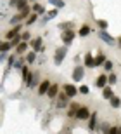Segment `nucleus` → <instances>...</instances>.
I'll use <instances>...</instances> for the list:
<instances>
[{
    "label": "nucleus",
    "instance_id": "1",
    "mask_svg": "<svg viewBox=\"0 0 121 134\" xmlns=\"http://www.w3.org/2000/svg\"><path fill=\"white\" fill-rule=\"evenodd\" d=\"M66 54H68V45H62V47H57L55 49V54H54V63L55 65H61L64 61V58H66Z\"/></svg>",
    "mask_w": 121,
    "mask_h": 134
},
{
    "label": "nucleus",
    "instance_id": "2",
    "mask_svg": "<svg viewBox=\"0 0 121 134\" xmlns=\"http://www.w3.org/2000/svg\"><path fill=\"white\" fill-rule=\"evenodd\" d=\"M74 37H76V33H74L73 28H69V30H62V33H61V40H62L64 45H69L73 40H74Z\"/></svg>",
    "mask_w": 121,
    "mask_h": 134
},
{
    "label": "nucleus",
    "instance_id": "3",
    "mask_svg": "<svg viewBox=\"0 0 121 134\" xmlns=\"http://www.w3.org/2000/svg\"><path fill=\"white\" fill-rule=\"evenodd\" d=\"M99 38H100L104 44H107V45H116V38H114V37H111V35L107 33L106 30H100V31H99Z\"/></svg>",
    "mask_w": 121,
    "mask_h": 134
},
{
    "label": "nucleus",
    "instance_id": "4",
    "mask_svg": "<svg viewBox=\"0 0 121 134\" xmlns=\"http://www.w3.org/2000/svg\"><path fill=\"white\" fill-rule=\"evenodd\" d=\"M73 80L74 82H80V80H83V77H85V66H80L76 65L74 66V70H73Z\"/></svg>",
    "mask_w": 121,
    "mask_h": 134
},
{
    "label": "nucleus",
    "instance_id": "5",
    "mask_svg": "<svg viewBox=\"0 0 121 134\" xmlns=\"http://www.w3.org/2000/svg\"><path fill=\"white\" fill-rule=\"evenodd\" d=\"M88 117H90V110L87 106H80L76 110V113H74V119L78 120H88Z\"/></svg>",
    "mask_w": 121,
    "mask_h": 134
},
{
    "label": "nucleus",
    "instance_id": "6",
    "mask_svg": "<svg viewBox=\"0 0 121 134\" xmlns=\"http://www.w3.org/2000/svg\"><path fill=\"white\" fill-rule=\"evenodd\" d=\"M29 47H33V51H36V52H43V51H45L43 42H42V38H40V37L29 40Z\"/></svg>",
    "mask_w": 121,
    "mask_h": 134
},
{
    "label": "nucleus",
    "instance_id": "7",
    "mask_svg": "<svg viewBox=\"0 0 121 134\" xmlns=\"http://www.w3.org/2000/svg\"><path fill=\"white\" fill-rule=\"evenodd\" d=\"M71 99V98H69L68 94H66V92H59L57 94V108L61 110V108H66V106H68V101Z\"/></svg>",
    "mask_w": 121,
    "mask_h": 134
},
{
    "label": "nucleus",
    "instance_id": "8",
    "mask_svg": "<svg viewBox=\"0 0 121 134\" xmlns=\"http://www.w3.org/2000/svg\"><path fill=\"white\" fill-rule=\"evenodd\" d=\"M38 85H40V73L33 71V73H31V77H29L28 87H29V89H33V87H38Z\"/></svg>",
    "mask_w": 121,
    "mask_h": 134
},
{
    "label": "nucleus",
    "instance_id": "9",
    "mask_svg": "<svg viewBox=\"0 0 121 134\" xmlns=\"http://www.w3.org/2000/svg\"><path fill=\"white\" fill-rule=\"evenodd\" d=\"M59 87L57 84H50V87H48V91H47V96L50 98V99H55L57 98V94H59Z\"/></svg>",
    "mask_w": 121,
    "mask_h": 134
},
{
    "label": "nucleus",
    "instance_id": "10",
    "mask_svg": "<svg viewBox=\"0 0 121 134\" xmlns=\"http://www.w3.org/2000/svg\"><path fill=\"white\" fill-rule=\"evenodd\" d=\"M50 84H52L50 80H42V82H40V85H38V94L40 96H45V94H47V91H48V87H50Z\"/></svg>",
    "mask_w": 121,
    "mask_h": 134
},
{
    "label": "nucleus",
    "instance_id": "11",
    "mask_svg": "<svg viewBox=\"0 0 121 134\" xmlns=\"http://www.w3.org/2000/svg\"><path fill=\"white\" fill-rule=\"evenodd\" d=\"M28 47H29V44H28V42H24V40H21L19 44L16 45V54H17V56L24 54V52L28 51Z\"/></svg>",
    "mask_w": 121,
    "mask_h": 134
},
{
    "label": "nucleus",
    "instance_id": "12",
    "mask_svg": "<svg viewBox=\"0 0 121 134\" xmlns=\"http://www.w3.org/2000/svg\"><path fill=\"white\" fill-rule=\"evenodd\" d=\"M62 91L69 96V98H74V96H76V92H78V89H76L73 84H66V85L62 87Z\"/></svg>",
    "mask_w": 121,
    "mask_h": 134
},
{
    "label": "nucleus",
    "instance_id": "13",
    "mask_svg": "<svg viewBox=\"0 0 121 134\" xmlns=\"http://www.w3.org/2000/svg\"><path fill=\"white\" fill-rule=\"evenodd\" d=\"M54 18H57V9H52V10H45V16L42 18V21H43V23H47V21L54 19Z\"/></svg>",
    "mask_w": 121,
    "mask_h": 134
},
{
    "label": "nucleus",
    "instance_id": "14",
    "mask_svg": "<svg viewBox=\"0 0 121 134\" xmlns=\"http://www.w3.org/2000/svg\"><path fill=\"white\" fill-rule=\"evenodd\" d=\"M95 85L97 87H99V89H102V87H106L107 85V75H99V77H97V80H95Z\"/></svg>",
    "mask_w": 121,
    "mask_h": 134
},
{
    "label": "nucleus",
    "instance_id": "15",
    "mask_svg": "<svg viewBox=\"0 0 121 134\" xmlns=\"http://www.w3.org/2000/svg\"><path fill=\"white\" fill-rule=\"evenodd\" d=\"M83 59H85V68H95V58L92 54H87Z\"/></svg>",
    "mask_w": 121,
    "mask_h": 134
},
{
    "label": "nucleus",
    "instance_id": "16",
    "mask_svg": "<svg viewBox=\"0 0 121 134\" xmlns=\"http://www.w3.org/2000/svg\"><path fill=\"white\" fill-rule=\"evenodd\" d=\"M95 127H97V113H90V117H88V129L95 131Z\"/></svg>",
    "mask_w": 121,
    "mask_h": 134
},
{
    "label": "nucleus",
    "instance_id": "17",
    "mask_svg": "<svg viewBox=\"0 0 121 134\" xmlns=\"http://www.w3.org/2000/svg\"><path fill=\"white\" fill-rule=\"evenodd\" d=\"M21 73H23V82L28 85L29 77H31V71H29V68H28V66H23V68H21Z\"/></svg>",
    "mask_w": 121,
    "mask_h": 134
},
{
    "label": "nucleus",
    "instance_id": "18",
    "mask_svg": "<svg viewBox=\"0 0 121 134\" xmlns=\"http://www.w3.org/2000/svg\"><path fill=\"white\" fill-rule=\"evenodd\" d=\"M107 101H109V104H111V108H119L121 106V99L118 98V96H114V94H112Z\"/></svg>",
    "mask_w": 121,
    "mask_h": 134
},
{
    "label": "nucleus",
    "instance_id": "19",
    "mask_svg": "<svg viewBox=\"0 0 121 134\" xmlns=\"http://www.w3.org/2000/svg\"><path fill=\"white\" fill-rule=\"evenodd\" d=\"M38 16H40V14H36V12H33V10H31V14H29L28 19H26V26L35 25V23H36V19H38Z\"/></svg>",
    "mask_w": 121,
    "mask_h": 134
},
{
    "label": "nucleus",
    "instance_id": "20",
    "mask_svg": "<svg viewBox=\"0 0 121 134\" xmlns=\"http://www.w3.org/2000/svg\"><path fill=\"white\" fill-rule=\"evenodd\" d=\"M90 26L88 25H83L81 28H80V30H78V35H80V37H88V35H90Z\"/></svg>",
    "mask_w": 121,
    "mask_h": 134
},
{
    "label": "nucleus",
    "instance_id": "21",
    "mask_svg": "<svg viewBox=\"0 0 121 134\" xmlns=\"http://www.w3.org/2000/svg\"><path fill=\"white\" fill-rule=\"evenodd\" d=\"M112 94H114V92H112V89L109 87V85L102 87V98H104V99H109V98H111Z\"/></svg>",
    "mask_w": 121,
    "mask_h": 134
},
{
    "label": "nucleus",
    "instance_id": "22",
    "mask_svg": "<svg viewBox=\"0 0 121 134\" xmlns=\"http://www.w3.org/2000/svg\"><path fill=\"white\" fill-rule=\"evenodd\" d=\"M35 61H36V51H31V52L26 54V63L28 65H33Z\"/></svg>",
    "mask_w": 121,
    "mask_h": 134
},
{
    "label": "nucleus",
    "instance_id": "23",
    "mask_svg": "<svg viewBox=\"0 0 121 134\" xmlns=\"http://www.w3.org/2000/svg\"><path fill=\"white\" fill-rule=\"evenodd\" d=\"M31 10H33V12H36V14H43V12H45V7L42 4H33V5H31Z\"/></svg>",
    "mask_w": 121,
    "mask_h": 134
},
{
    "label": "nucleus",
    "instance_id": "24",
    "mask_svg": "<svg viewBox=\"0 0 121 134\" xmlns=\"http://www.w3.org/2000/svg\"><path fill=\"white\" fill-rule=\"evenodd\" d=\"M47 2L50 5H54L55 9H62L64 5H66V4H64V0H47Z\"/></svg>",
    "mask_w": 121,
    "mask_h": 134
},
{
    "label": "nucleus",
    "instance_id": "25",
    "mask_svg": "<svg viewBox=\"0 0 121 134\" xmlns=\"http://www.w3.org/2000/svg\"><path fill=\"white\" fill-rule=\"evenodd\" d=\"M12 49V45H10V40H5V42H0V51H4V52H9Z\"/></svg>",
    "mask_w": 121,
    "mask_h": 134
},
{
    "label": "nucleus",
    "instance_id": "26",
    "mask_svg": "<svg viewBox=\"0 0 121 134\" xmlns=\"http://www.w3.org/2000/svg\"><path fill=\"white\" fill-rule=\"evenodd\" d=\"M17 14H19L21 18H23V19H24V18H28V16L31 14V7H29V5H26V7H24V9H21L19 12H17Z\"/></svg>",
    "mask_w": 121,
    "mask_h": 134
},
{
    "label": "nucleus",
    "instance_id": "27",
    "mask_svg": "<svg viewBox=\"0 0 121 134\" xmlns=\"http://www.w3.org/2000/svg\"><path fill=\"white\" fill-rule=\"evenodd\" d=\"M104 61H106V56L102 54V52H99V56L95 58V66H102V65H104Z\"/></svg>",
    "mask_w": 121,
    "mask_h": 134
},
{
    "label": "nucleus",
    "instance_id": "28",
    "mask_svg": "<svg viewBox=\"0 0 121 134\" xmlns=\"http://www.w3.org/2000/svg\"><path fill=\"white\" fill-rule=\"evenodd\" d=\"M73 26H74V23H73V21H68V23H61V25H59V30L62 31V30H69V28H73Z\"/></svg>",
    "mask_w": 121,
    "mask_h": 134
},
{
    "label": "nucleus",
    "instance_id": "29",
    "mask_svg": "<svg viewBox=\"0 0 121 134\" xmlns=\"http://www.w3.org/2000/svg\"><path fill=\"white\" fill-rule=\"evenodd\" d=\"M21 19H23V18H21L19 14H16V16H12V18L9 19V23H10L12 26H14V25H19V23H21Z\"/></svg>",
    "mask_w": 121,
    "mask_h": 134
},
{
    "label": "nucleus",
    "instance_id": "30",
    "mask_svg": "<svg viewBox=\"0 0 121 134\" xmlns=\"http://www.w3.org/2000/svg\"><path fill=\"white\" fill-rule=\"evenodd\" d=\"M116 82H118V77H116V73H109V75H107V84H109V85L116 84Z\"/></svg>",
    "mask_w": 121,
    "mask_h": 134
},
{
    "label": "nucleus",
    "instance_id": "31",
    "mask_svg": "<svg viewBox=\"0 0 121 134\" xmlns=\"http://www.w3.org/2000/svg\"><path fill=\"white\" fill-rule=\"evenodd\" d=\"M23 61H26V59H21V58H19V59H14V63H12V66H14L16 70H21V68L24 66V63H23Z\"/></svg>",
    "mask_w": 121,
    "mask_h": 134
},
{
    "label": "nucleus",
    "instance_id": "32",
    "mask_svg": "<svg viewBox=\"0 0 121 134\" xmlns=\"http://www.w3.org/2000/svg\"><path fill=\"white\" fill-rule=\"evenodd\" d=\"M109 127H111V125H109V124H106V122H104V124H99V125H97V127H95V129H99V131H100V132H106V134H107V131H109Z\"/></svg>",
    "mask_w": 121,
    "mask_h": 134
},
{
    "label": "nucleus",
    "instance_id": "33",
    "mask_svg": "<svg viewBox=\"0 0 121 134\" xmlns=\"http://www.w3.org/2000/svg\"><path fill=\"white\" fill-rule=\"evenodd\" d=\"M21 42V33L19 35H16V37H12V38H10V45H12V47H16V45L19 44Z\"/></svg>",
    "mask_w": 121,
    "mask_h": 134
},
{
    "label": "nucleus",
    "instance_id": "34",
    "mask_svg": "<svg viewBox=\"0 0 121 134\" xmlns=\"http://www.w3.org/2000/svg\"><path fill=\"white\" fill-rule=\"evenodd\" d=\"M21 40L29 42V40H31V33H29V31H21Z\"/></svg>",
    "mask_w": 121,
    "mask_h": 134
},
{
    "label": "nucleus",
    "instance_id": "35",
    "mask_svg": "<svg viewBox=\"0 0 121 134\" xmlns=\"http://www.w3.org/2000/svg\"><path fill=\"white\" fill-rule=\"evenodd\" d=\"M102 66H104V70H106V71H111V70H112V61H107L106 59Z\"/></svg>",
    "mask_w": 121,
    "mask_h": 134
},
{
    "label": "nucleus",
    "instance_id": "36",
    "mask_svg": "<svg viewBox=\"0 0 121 134\" xmlns=\"http://www.w3.org/2000/svg\"><path fill=\"white\" fill-rule=\"evenodd\" d=\"M26 5H28V0H19V2H17V5H16V7H17V10H21V9H24V7H26Z\"/></svg>",
    "mask_w": 121,
    "mask_h": 134
},
{
    "label": "nucleus",
    "instance_id": "37",
    "mask_svg": "<svg viewBox=\"0 0 121 134\" xmlns=\"http://www.w3.org/2000/svg\"><path fill=\"white\" fill-rule=\"evenodd\" d=\"M97 25H99V28H100V30H106V28H107V21L99 19V21H97Z\"/></svg>",
    "mask_w": 121,
    "mask_h": 134
},
{
    "label": "nucleus",
    "instance_id": "38",
    "mask_svg": "<svg viewBox=\"0 0 121 134\" xmlns=\"http://www.w3.org/2000/svg\"><path fill=\"white\" fill-rule=\"evenodd\" d=\"M78 91H80L81 94H88V92H90V87H88V85H81Z\"/></svg>",
    "mask_w": 121,
    "mask_h": 134
},
{
    "label": "nucleus",
    "instance_id": "39",
    "mask_svg": "<svg viewBox=\"0 0 121 134\" xmlns=\"http://www.w3.org/2000/svg\"><path fill=\"white\" fill-rule=\"evenodd\" d=\"M17 2H19V0H9V5H10V7H16Z\"/></svg>",
    "mask_w": 121,
    "mask_h": 134
},
{
    "label": "nucleus",
    "instance_id": "40",
    "mask_svg": "<svg viewBox=\"0 0 121 134\" xmlns=\"http://www.w3.org/2000/svg\"><path fill=\"white\" fill-rule=\"evenodd\" d=\"M5 56H7V52H4V51H0V61L5 59Z\"/></svg>",
    "mask_w": 121,
    "mask_h": 134
},
{
    "label": "nucleus",
    "instance_id": "41",
    "mask_svg": "<svg viewBox=\"0 0 121 134\" xmlns=\"http://www.w3.org/2000/svg\"><path fill=\"white\" fill-rule=\"evenodd\" d=\"M78 108H80V104H78V103H71V110H78Z\"/></svg>",
    "mask_w": 121,
    "mask_h": 134
},
{
    "label": "nucleus",
    "instance_id": "42",
    "mask_svg": "<svg viewBox=\"0 0 121 134\" xmlns=\"http://www.w3.org/2000/svg\"><path fill=\"white\" fill-rule=\"evenodd\" d=\"M74 113H76V110H69V113H68V117H74Z\"/></svg>",
    "mask_w": 121,
    "mask_h": 134
},
{
    "label": "nucleus",
    "instance_id": "43",
    "mask_svg": "<svg viewBox=\"0 0 121 134\" xmlns=\"http://www.w3.org/2000/svg\"><path fill=\"white\" fill-rule=\"evenodd\" d=\"M118 45H119V49H121V37L118 38Z\"/></svg>",
    "mask_w": 121,
    "mask_h": 134
},
{
    "label": "nucleus",
    "instance_id": "44",
    "mask_svg": "<svg viewBox=\"0 0 121 134\" xmlns=\"http://www.w3.org/2000/svg\"><path fill=\"white\" fill-rule=\"evenodd\" d=\"M31 2H35V0H31Z\"/></svg>",
    "mask_w": 121,
    "mask_h": 134
}]
</instances>
